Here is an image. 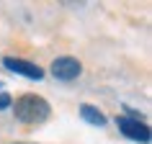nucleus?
<instances>
[{"instance_id":"7","label":"nucleus","mask_w":152,"mask_h":144,"mask_svg":"<svg viewBox=\"0 0 152 144\" xmlns=\"http://www.w3.org/2000/svg\"><path fill=\"white\" fill-rule=\"evenodd\" d=\"M13 144H23V142H13Z\"/></svg>"},{"instance_id":"4","label":"nucleus","mask_w":152,"mask_h":144,"mask_svg":"<svg viewBox=\"0 0 152 144\" xmlns=\"http://www.w3.org/2000/svg\"><path fill=\"white\" fill-rule=\"evenodd\" d=\"M3 67L10 70V72H16V75H23L28 80H41V77H44V70H41L39 64L18 59V57H5V59H3Z\"/></svg>"},{"instance_id":"3","label":"nucleus","mask_w":152,"mask_h":144,"mask_svg":"<svg viewBox=\"0 0 152 144\" xmlns=\"http://www.w3.org/2000/svg\"><path fill=\"white\" fill-rule=\"evenodd\" d=\"M116 124H119V131L126 136V139H134V142H142V144L150 142V126H147L144 121L132 119V116H119Z\"/></svg>"},{"instance_id":"5","label":"nucleus","mask_w":152,"mask_h":144,"mask_svg":"<svg viewBox=\"0 0 152 144\" xmlns=\"http://www.w3.org/2000/svg\"><path fill=\"white\" fill-rule=\"evenodd\" d=\"M80 116H83V121H88L90 126H106V116L98 111L96 105H90V103L80 105Z\"/></svg>"},{"instance_id":"2","label":"nucleus","mask_w":152,"mask_h":144,"mask_svg":"<svg viewBox=\"0 0 152 144\" xmlns=\"http://www.w3.org/2000/svg\"><path fill=\"white\" fill-rule=\"evenodd\" d=\"M49 72L54 75L57 80L70 82V80H75V77H80L83 64H80V59H75V57H57L54 62L49 64Z\"/></svg>"},{"instance_id":"6","label":"nucleus","mask_w":152,"mask_h":144,"mask_svg":"<svg viewBox=\"0 0 152 144\" xmlns=\"http://www.w3.org/2000/svg\"><path fill=\"white\" fill-rule=\"evenodd\" d=\"M10 103H13V100H10L8 93H0V111H3V108H8Z\"/></svg>"},{"instance_id":"1","label":"nucleus","mask_w":152,"mask_h":144,"mask_svg":"<svg viewBox=\"0 0 152 144\" xmlns=\"http://www.w3.org/2000/svg\"><path fill=\"white\" fill-rule=\"evenodd\" d=\"M49 111H52L49 103L41 95H34V93H26V95H21L16 103H13V113H16V119L21 121V124H28V126L47 121L49 119Z\"/></svg>"}]
</instances>
